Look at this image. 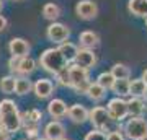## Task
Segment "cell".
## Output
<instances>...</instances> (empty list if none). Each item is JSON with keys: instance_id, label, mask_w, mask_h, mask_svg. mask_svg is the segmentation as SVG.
I'll list each match as a JSON object with an SVG mask.
<instances>
[{"instance_id": "cell-28", "label": "cell", "mask_w": 147, "mask_h": 140, "mask_svg": "<svg viewBox=\"0 0 147 140\" xmlns=\"http://www.w3.org/2000/svg\"><path fill=\"white\" fill-rule=\"evenodd\" d=\"M115 82H116V78L113 77V73H111V72H103V73L98 75V78H96V83H100L101 86L106 88V90L113 88Z\"/></svg>"}, {"instance_id": "cell-4", "label": "cell", "mask_w": 147, "mask_h": 140, "mask_svg": "<svg viewBox=\"0 0 147 140\" xmlns=\"http://www.w3.org/2000/svg\"><path fill=\"white\" fill-rule=\"evenodd\" d=\"M124 132L131 140H144L147 137V121L142 117H131L124 124Z\"/></svg>"}, {"instance_id": "cell-3", "label": "cell", "mask_w": 147, "mask_h": 140, "mask_svg": "<svg viewBox=\"0 0 147 140\" xmlns=\"http://www.w3.org/2000/svg\"><path fill=\"white\" fill-rule=\"evenodd\" d=\"M69 72H70V80H72V88L77 93H87L90 83H92L88 82V70L74 64L69 67Z\"/></svg>"}, {"instance_id": "cell-16", "label": "cell", "mask_w": 147, "mask_h": 140, "mask_svg": "<svg viewBox=\"0 0 147 140\" xmlns=\"http://www.w3.org/2000/svg\"><path fill=\"white\" fill-rule=\"evenodd\" d=\"M127 10L134 16H144L147 18V0H129Z\"/></svg>"}, {"instance_id": "cell-11", "label": "cell", "mask_w": 147, "mask_h": 140, "mask_svg": "<svg viewBox=\"0 0 147 140\" xmlns=\"http://www.w3.org/2000/svg\"><path fill=\"white\" fill-rule=\"evenodd\" d=\"M47 113H49V116L54 117V119H61V117L69 114V108L62 99L54 98V99L49 101V104H47Z\"/></svg>"}, {"instance_id": "cell-38", "label": "cell", "mask_w": 147, "mask_h": 140, "mask_svg": "<svg viewBox=\"0 0 147 140\" xmlns=\"http://www.w3.org/2000/svg\"><path fill=\"white\" fill-rule=\"evenodd\" d=\"M36 140H49L47 137H39V139H36Z\"/></svg>"}, {"instance_id": "cell-13", "label": "cell", "mask_w": 147, "mask_h": 140, "mask_svg": "<svg viewBox=\"0 0 147 140\" xmlns=\"http://www.w3.org/2000/svg\"><path fill=\"white\" fill-rule=\"evenodd\" d=\"M69 117L75 122V124H84L85 121H90V113L87 111L85 106L82 104H72L69 108Z\"/></svg>"}, {"instance_id": "cell-5", "label": "cell", "mask_w": 147, "mask_h": 140, "mask_svg": "<svg viewBox=\"0 0 147 140\" xmlns=\"http://www.w3.org/2000/svg\"><path fill=\"white\" fill-rule=\"evenodd\" d=\"M46 36L49 41L56 42V44H64V42L69 39L70 36V29H69V26H65L64 23H57V21H54L51 25L47 26L46 29Z\"/></svg>"}, {"instance_id": "cell-20", "label": "cell", "mask_w": 147, "mask_h": 140, "mask_svg": "<svg viewBox=\"0 0 147 140\" xmlns=\"http://www.w3.org/2000/svg\"><path fill=\"white\" fill-rule=\"evenodd\" d=\"M111 90H113L119 98L127 96V94H131V80H129V78H126V80H116Z\"/></svg>"}, {"instance_id": "cell-34", "label": "cell", "mask_w": 147, "mask_h": 140, "mask_svg": "<svg viewBox=\"0 0 147 140\" xmlns=\"http://www.w3.org/2000/svg\"><path fill=\"white\" fill-rule=\"evenodd\" d=\"M7 23H8V21H7V18H5V16L0 15V33L5 31V29H7Z\"/></svg>"}, {"instance_id": "cell-10", "label": "cell", "mask_w": 147, "mask_h": 140, "mask_svg": "<svg viewBox=\"0 0 147 140\" xmlns=\"http://www.w3.org/2000/svg\"><path fill=\"white\" fill-rule=\"evenodd\" d=\"M95 62H96V56H95V52L92 49H79V54H77V57L74 60L75 65H79L82 68H87L88 70L90 67H93Z\"/></svg>"}, {"instance_id": "cell-25", "label": "cell", "mask_w": 147, "mask_h": 140, "mask_svg": "<svg viewBox=\"0 0 147 140\" xmlns=\"http://www.w3.org/2000/svg\"><path fill=\"white\" fill-rule=\"evenodd\" d=\"M110 72L113 73V77H115L116 80H126V78H129V75H131L129 67L124 65V64H115V65L111 67Z\"/></svg>"}, {"instance_id": "cell-39", "label": "cell", "mask_w": 147, "mask_h": 140, "mask_svg": "<svg viewBox=\"0 0 147 140\" xmlns=\"http://www.w3.org/2000/svg\"><path fill=\"white\" fill-rule=\"evenodd\" d=\"M2 7H3V0H0V11H2Z\"/></svg>"}, {"instance_id": "cell-12", "label": "cell", "mask_w": 147, "mask_h": 140, "mask_svg": "<svg viewBox=\"0 0 147 140\" xmlns=\"http://www.w3.org/2000/svg\"><path fill=\"white\" fill-rule=\"evenodd\" d=\"M33 91H34V94H36L38 98L46 99L54 93V83L51 82V80H47V78H39V80L34 83Z\"/></svg>"}, {"instance_id": "cell-41", "label": "cell", "mask_w": 147, "mask_h": 140, "mask_svg": "<svg viewBox=\"0 0 147 140\" xmlns=\"http://www.w3.org/2000/svg\"><path fill=\"white\" fill-rule=\"evenodd\" d=\"M59 140H69V139H65V137H62V139H59Z\"/></svg>"}, {"instance_id": "cell-40", "label": "cell", "mask_w": 147, "mask_h": 140, "mask_svg": "<svg viewBox=\"0 0 147 140\" xmlns=\"http://www.w3.org/2000/svg\"><path fill=\"white\" fill-rule=\"evenodd\" d=\"M144 98H146V101H147V90H146V94H144Z\"/></svg>"}, {"instance_id": "cell-27", "label": "cell", "mask_w": 147, "mask_h": 140, "mask_svg": "<svg viewBox=\"0 0 147 140\" xmlns=\"http://www.w3.org/2000/svg\"><path fill=\"white\" fill-rule=\"evenodd\" d=\"M21 119L26 121V127H30V125H36L38 122L42 119V113L41 111H38V109H30V111H26L25 114L21 116Z\"/></svg>"}, {"instance_id": "cell-31", "label": "cell", "mask_w": 147, "mask_h": 140, "mask_svg": "<svg viewBox=\"0 0 147 140\" xmlns=\"http://www.w3.org/2000/svg\"><path fill=\"white\" fill-rule=\"evenodd\" d=\"M20 62H21V57H15V56H11V57L8 59V68H10L11 72H16V73H18Z\"/></svg>"}, {"instance_id": "cell-19", "label": "cell", "mask_w": 147, "mask_h": 140, "mask_svg": "<svg viewBox=\"0 0 147 140\" xmlns=\"http://www.w3.org/2000/svg\"><path fill=\"white\" fill-rule=\"evenodd\" d=\"M59 49H61V52H62V56L65 57V60H67V62L75 60L77 54H79V47L75 46L74 42H69V41H65L64 44H61V46H59Z\"/></svg>"}, {"instance_id": "cell-14", "label": "cell", "mask_w": 147, "mask_h": 140, "mask_svg": "<svg viewBox=\"0 0 147 140\" xmlns=\"http://www.w3.org/2000/svg\"><path fill=\"white\" fill-rule=\"evenodd\" d=\"M44 135L49 140H59L65 135V127H64L59 121H53L44 127Z\"/></svg>"}, {"instance_id": "cell-24", "label": "cell", "mask_w": 147, "mask_h": 140, "mask_svg": "<svg viewBox=\"0 0 147 140\" xmlns=\"http://www.w3.org/2000/svg\"><path fill=\"white\" fill-rule=\"evenodd\" d=\"M146 90H147V85L142 78H134V80H131V96L144 98Z\"/></svg>"}, {"instance_id": "cell-29", "label": "cell", "mask_w": 147, "mask_h": 140, "mask_svg": "<svg viewBox=\"0 0 147 140\" xmlns=\"http://www.w3.org/2000/svg\"><path fill=\"white\" fill-rule=\"evenodd\" d=\"M56 78H57V83L61 85V86H70V88H72V80H70L69 67H65L64 70H61V72L56 75Z\"/></svg>"}, {"instance_id": "cell-17", "label": "cell", "mask_w": 147, "mask_h": 140, "mask_svg": "<svg viewBox=\"0 0 147 140\" xmlns=\"http://www.w3.org/2000/svg\"><path fill=\"white\" fill-rule=\"evenodd\" d=\"M127 108H129V116L131 117H141L144 109H146V104L142 101V98H136L132 96L129 101H127Z\"/></svg>"}, {"instance_id": "cell-15", "label": "cell", "mask_w": 147, "mask_h": 140, "mask_svg": "<svg viewBox=\"0 0 147 140\" xmlns=\"http://www.w3.org/2000/svg\"><path fill=\"white\" fill-rule=\"evenodd\" d=\"M79 41H80V46L84 47V49H93L98 42H100V38H98V34L95 31H84L80 33L79 36Z\"/></svg>"}, {"instance_id": "cell-8", "label": "cell", "mask_w": 147, "mask_h": 140, "mask_svg": "<svg viewBox=\"0 0 147 140\" xmlns=\"http://www.w3.org/2000/svg\"><path fill=\"white\" fill-rule=\"evenodd\" d=\"M75 13L82 20H93L98 15V7L93 0H82L75 5Z\"/></svg>"}, {"instance_id": "cell-1", "label": "cell", "mask_w": 147, "mask_h": 140, "mask_svg": "<svg viewBox=\"0 0 147 140\" xmlns=\"http://www.w3.org/2000/svg\"><path fill=\"white\" fill-rule=\"evenodd\" d=\"M0 121L3 124V129L8 134L18 132L21 129L23 119H21V114L18 113V108H16L15 101H11V99L0 101Z\"/></svg>"}, {"instance_id": "cell-26", "label": "cell", "mask_w": 147, "mask_h": 140, "mask_svg": "<svg viewBox=\"0 0 147 140\" xmlns=\"http://www.w3.org/2000/svg\"><path fill=\"white\" fill-rule=\"evenodd\" d=\"M16 88V78L11 77V75H7V77H2L0 80V90L3 91L5 94H11L15 93Z\"/></svg>"}, {"instance_id": "cell-37", "label": "cell", "mask_w": 147, "mask_h": 140, "mask_svg": "<svg viewBox=\"0 0 147 140\" xmlns=\"http://www.w3.org/2000/svg\"><path fill=\"white\" fill-rule=\"evenodd\" d=\"M2 130H5V129H3V124H2V121H0V132H2Z\"/></svg>"}, {"instance_id": "cell-22", "label": "cell", "mask_w": 147, "mask_h": 140, "mask_svg": "<svg viewBox=\"0 0 147 140\" xmlns=\"http://www.w3.org/2000/svg\"><path fill=\"white\" fill-rule=\"evenodd\" d=\"M36 70V60L30 56L26 57H21V62H20V68H18V73H21L23 77L25 75H30Z\"/></svg>"}, {"instance_id": "cell-36", "label": "cell", "mask_w": 147, "mask_h": 140, "mask_svg": "<svg viewBox=\"0 0 147 140\" xmlns=\"http://www.w3.org/2000/svg\"><path fill=\"white\" fill-rule=\"evenodd\" d=\"M142 80H144V82H146V85H147V68H146V70H144V72H142Z\"/></svg>"}, {"instance_id": "cell-18", "label": "cell", "mask_w": 147, "mask_h": 140, "mask_svg": "<svg viewBox=\"0 0 147 140\" xmlns=\"http://www.w3.org/2000/svg\"><path fill=\"white\" fill-rule=\"evenodd\" d=\"M85 94H87L92 101H100V99L105 98L106 88H103L100 83L93 82V83H90V86H88V90H87V93H85Z\"/></svg>"}, {"instance_id": "cell-32", "label": "cell", "mask_w": 147, "mask_h": 140, "mask_svg": "<svg viewBox=\"0 0 147 140\" xmlns=\"http://www.w3.org/2000/svg\"><path fill=\"white\" fill-rule=\"evenodd\" d=\"M25 130H26L25 134L28 135V140H30V139H39V137H38V132H39V130H38V125H30V127H25Z\"/></svg>"}, {"instance_id": "cell-21", "label": "cell", "mask_w": 147, "mask_h": 140, "mask_svg": "<svg viewBox=\"0 0 147 140\" xmlns=\"http://www.w3.org/2000/svg\"><path fill=\"white\" fill-rule=\"evenodd\" d=\"M42 16L46 18V20H49V21H56L61 16V7L59 5H56V3H46V5L42 7Z\"/></svg>"}, {"instance_id": "cell-42", "label": "cell", "mask_w": 147, "mask_h": 140, "mask_svg": "<svg viewBox=\"0 0 147 140\" xmlns=\"http://www.w3.org/2000/svg\"><path fill=\"white\" fill-rule=\"evenodd\" d=\"M146 26H147V18H146Z\"/></svg>"}, {"instance_id": "cell-33", "label": "cell", "mask_w": 147, "mask_h": 140, "mask_svg": "<svg viewBox=\"0 0 147 140\" xmlns=\"http://www.w3.org/2000/svg\"><path fill=\"white\" fill-rule=\"evenodd\" d=\"M108 140H124V137L119 130H113V132L108 134Z\"/></svg>"}, {"instance_id": "cell-43", "label": "cell", "mask_w": 147, "mask_h": 140, "mask_svg": "<svg viewBox=\"0 0 147 140\" xmlns=\"http://www.w3.org/2000/svg\"><path fill=\"white\" fill-rule=\"evenodd\" d=\"M144 140H147V137H146V139H144Z\"/></svg>"}, {"instance_id": "cell-35", "label": "cell", "mask_w": 147, "mask_h": 140, "mask_svg": "<svg viewBox=\"0 0 147 140\" xmlns=\"http://www.w3.org/2000/svg\"><path fill=\"white\" fill-rule=\"evenodd\" d=\"M0 140H10V134L7 130H2L0 132Z\"/></svg>"}, {"instance_id": "cell-6", "label": "cell", "mask_w": 147, "mask_h": 140, "mask_svg": "<svg viewBox=\"0 0 147 140\" xmlns=\"http://www.w3.org/2000/svg\"><path fill=\"white\" fill-rule=\"evenodd\" d=\"M111 121L113 119H111L108 109L103 108V106H96V108H93L90 111V122H92L98 130H103V132H105V129L110 125Z\"/></svg>"}, {"instance_id": "cell-7", "label": "cell", "mask_w": 147, "mask_h": 140, "mask_svg": "<svg viewBox=\"0 0 147 140\" xmlns=\"http://www.w3.org/2000/svg\"><path fill=\"white\" fill-rule=\"evenodd\" d=\"M106 109H108V113H110L113 121H123L127 114H129L127 101H124V99L119 98V96H116V98L111 99L110 103H108V106H106Z\"/></svg>"}, {"instance_id": "cell-2", "label": "cell", "mask_w": 147, "mask_h": 140, "mask_svg": "<svg viewBox=\"0 0 147 140\" xmlns=\"http://www.w3.org/2000/svg\"><path fill=\"white\" fill-rule=\"evenodd\" d=\"M39 64H41V67L46 72L54 73V75H57L61 70H64V68L67 67V60L62 56V52H61L59 47L46 49L41 54V57H39Z\"/></svg>"}, {"instance_id": "cell-23", "label": "cell", "mask_w": 147, "mask_h": 140, "mask_svg": "<svg viewBox=\"0 0 147 140\" xmlns=\"http://www.w3.org/2000/svg\"><path fill=\"white\" fill-rule=\"evenodd\" d=\"M33 88H34V85L31 83V80H28L26 77H16V88H15L16 94L23 96V94L30 93Z\"/></svg>"}, {"instance_id": "cell-30", "label": "cell", "mask_w": 147, "mask_h": 140, "mask_svg": "<svg viewBox=\"0 0 147 140\" xmlns=\"http://www.w3.org/2000/svg\"><path fill=\"white\" fill-rule=\"evenodd\" d=\"M85 140H108V135H106L103 130L95 129V130H92V132H88V134L85 135Z\"/></svg>"}, {"instance_id": "cell-9", "label": "cell", "mask_w": 147, "mask_h": 140, "mask_svg": "<svg viewBox=\"0 0 147 140\" xmlns=\"http://www.w3.org/2000/svg\"><path fill=\"white\" fill-rule=\"evenodd\" d=\"M30 49H31L30 42L26 39H23V38H13L8 42V51L15 57H26L30 54Z\"/></svg>"}]
</instances>
